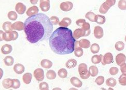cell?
<instances>
[{
    "mask_svg": "<svg viewBox=\"0 0 126 90\" xmlns=\"http://www.w3.org/2000/svg\"><path fill=\"white\" fill-rule=\"evenodd\" d=\"M24 32L32 44L47 40L53 31V24L48 16L39 13L29 17L25 21Z\"/></svg>",
    "mask_w": 126,
    "mask_h": 90,
    "instance_id": "1",
    "label": "cell"
},
{
    "mask_svg": "<svg viewBox=\"0 0 126 90\" xmlns=\"http://www.w3.org/2000/svg\"><path fill=\"white\" fill-rule=\"evenodd\" d=\"M76 42L72 31L67 27L58 28L52 33L49 39V45L57 55H69L74 51Z\"/></svg>",
    "mask_w": 126,
    "mask_h": 90,
    "instance_id": "2",
    "label": "cell"
},
{
    "mask_svg": "<svg viewBox=\"0 0 126 90\" xmlns=\"http://www.w3.org/2000/svg\"><path fill=\"white\" fill-rule=\"evenodd\" d=\"M78 72L81 78L83 79H87L88 78H89L90 74L88 70L87 65L84 63H82L79 65Z\"/></svg>",
    "mask_w": 126,
    "mask_h": 90,
    "instance_id": "3",
    "label": "cell"
},
{
    "mask_svg": "<svg viewBox=\"0 0 126 90\" xmlns=\"http://www.w3.org/2000/svg\"><path fill=\"white\" fill-rule=\"evenodd\" d=\"M100 56H101L102 58L101 62L104 66L106 65V64H110L111 63L114 62V57H113V55L111 53L108 52L104 56L100 55Z\"/></svg>",
    "mask_w": 126,
    "mask_h": 90,
    "instance_id": "4",
    "label": "cell"
},
{
    "mask_svg": "<svg viewBox=\"0 0 126 90\" xmlns=\"http://www.w3.org/2000/svg\"><path fill=\"white\" fill-rule=\"evenodd\" d=\"M34 76L38 82H42L44 79V71L42 69H37L34 71Z\"/></svg>",
    "mask_w": 126,
    "mask_h": 90,
    "instance_id": "5",
    "label": "cell"
},
{
    "mask_svg": "<svg viewBox=\"0 0 126 90\" xmlns=\"http://www.w3.org/2000/svg\"><path fill=\"white\" fill-rule=\"evenodd\" d=\"M73 8V3L71 2L67 1L61 3L60 9L64 12H68L71 10Z\"/></svg>",
    "mask_w": 126,
    "mask_h": 90,
    "instance_id": "6",
    "label": "cell"
},
{
    "mask_svg": "<svg viewBox=\"0 0 126 90\" xmlns=\"http://www.w3.org/2000/svg\"><path fill=\"white\" fill-rule=\"evenodd\" d=\"M39 6L41 10L44 12H47L50 10V0H40Z\"/></svg>",
    "mask_w": 126,
    "mask_h": 90,
    "instance_id": "7",
    "label": "cell"
},
{
    "mask_svg": "<svg viewBox=\"0 0 126 90\" xmlns=\"http://www.w3.org/2000/svg\"><path fill=\"white\" fill-rule=\"evenodd\" d=\"M94 35L96 39H100L102 38L104 35L103 28L100 26H95L94 30Z\"/></svg>",
    "mask_w": 126,
    "mask_h": 90,
    "instance_id": "8",
    "label": "cell"
},
{
    "mask_svg": "<svg viewBox=\"0 0 126 90\" xmlns=\"http://www.w3.org/2000/svg\"><path fill=\"white\" fill-rule=\"evenodd\" d=\"M26 7L24 4H23L22 3L19 2L17 3V5H16L15 7V10L18 14H20V15H22L26 11Z\"/></svg>",
    "mask_w": 126,
    "mask_h": 90,
    "instance_id": "9",
    "label": "cell"
},
{
    "mask_svg": "<svg viewBox=\"0 0 126 90\" xmlns=\"http://www.w3.org/2000/svg\"><path fill=\"white\" fill-rule=\"evenodd\" d=\"M74 55L77 57H81L83 55V50L78 44V41H76L75 44Z\"/></svg>",
    "mask_w": 126,
    "mask_h": 90,
    "instance_id": "10",
    "label": "cell"
},
{
    "mask_svg": "<svg viewBox=\"0 0 126 90\" xmlns=\"http://www.w3.org/2000/svg\"><path fill=\"white\" fill-rule=\"evenodd\" d=\"M38 8L36 6H33L29 8L28 10H27L26 15L28 17H32V16L37 15V14H38Z\"/></svg>",
    "mask_w": 126,
    "mask_h": 90,
    "instance_id": "11",
    "label": "cell"
},
{
    "mask_svg": "<svg viewBox=\"0 0 126 90\" xmlns=\"http://www.w3.org/2000/svg\"><path fill=\"white\" fill-rule=\"evenodd\" d=\"M116 62L118 65L120 66L124 63H125L126 61V57L123 53H119L116 56Z\"/></svg>",
    "mask_w": 126,
    "mask_h": 90,
    "instance_id": "12",
    "label": "cell"
},
{
    "mask_svg": "<svg viewBox=\"0 0 126 90\" xmlns=\"http://www.w3.org/2000/svg\"><path fill=\"white\" fill-rule=\"evenodd\" d=\"M73 36L75 39H79L81 37L85 36V32L82 28H77L73 32Z\"/></svg>",
    "mask_w": 126,
    "mask_h": 90,
    "instance_id": "13",
    "label": "cell"
},
{
    "mask_svg": "<svg viewBox=\"0 0 126 90\" xmlns=\"http://www.w3.org/2000/svg\"><path fill=\"white\" fill-rule=\"evenodd\" d=\"M12 29L14 30H18V31H22L24 30L25 28V23L21 21H18L14 23L12 26Z\"/></svg>",
    "mask_w": 126,
    "mask_h": 90,
    "instance_id": "14",
    "label": "cell"
},
{
    "mask_svg": "<svg viewBox=\"0 0 126 90\" xmlns=\"http://www.w3.org/2000/svg\"><path fill=\"white\" fill-rule=\"evenodd\" d=\"M70 82L74 87L79 88L81 87L83 85L82 82L79 79L77 78V77H73L70 79Z\"/></svg>",
    "mask_w": 126,
    "mask_h": 90,
    "instance_id": "15",
    "label": "cell"
},
{
    "mask_svg": "<svg viewBox=\"0 0 126 90\" xmlns=\"http://www.w3.org/2000/svg\"><path fill=\"white\" fill-rule=\"evenodd\" d=\"M14 71L17 74H21L25 71V67L22 64H17L13 67Z\"/></svg>",
    "mask_w": 126,
    "mask_h": 90,
    "instance_id": "16",
    "label": "cell"
},
{
    "mask_svg": "<svg viewBox=\"0 0 126 90\" xmlns=\"http://www.w3.org/2000/svg\"><path fill=\"white\" fill-rule=\"evenodd\" d=\"M78 44L80 47L85 49H87L90 48V46H91L90 41L87 39H82L80 41H78Z\"/></svg>",
    "mask_w": 126,
    "mask_h": 90,
    "instance_id": "17",
    "label": "cell"
},
{
    "mask_svg": "<svg viewBox=\"0 0 126 90\" xmlns=\"http://www.w3.org/2000/svg\"><path fill=\"white\" fill-rule=\"evenodd\" d=\"M0 33H1V41L2 40L10 41L12 40L10 38V31L3 32L2 31H0Z\"/></svg>",
    "mask_w": 126,
    "mask_h": 90,
    "instance_id": "18",
    "label": "cell"
},
{
    "mask_svg": "<svg viewBox=\"0 0 126 90\" xmlns=\"http://www.w3.org/2000/svg\"><path fill=\"white\" fill-rule=\"evenodd\" d=\"M71 22L72 21L71 19L69 18L66 17L63 18L62 20L59 22V26L60 27H67L71 24Z\"/></svg>",
    "mask_w": 126,
    "mask_h": 90,
    "instance_id": "19",
    "label": "cell"
},
{
    "mask_svg": "<svg viewBox=\"0 0 126 90\" xmlns=\"http://www.w3.org/2000/svg\"><path fill=\"white\" fill-rule=\"evenodd\" d=\"M13 48L10 44H5L1 48V52L3 55H8L12 52Z\"/></svg>",
    "mask_w": 126,
    "mask_h": 90,
    "instance_id": "20",
    "label": "cell"
},
{
    "mask_svg": "<svg viewBox=\"0 0 126 90\" xmlns=\"http://www.w3.org/2000/svg\"><path fill=\"white\" fill-rule=\"evenodd\" d=\"M32 78H33V75H32V74L30 73H25L22 77L23 82L26 84H29L30 83V82H31L32 80Z\"/></svg>",
    "mask_w": 126,
    "mask_h": 90,
    "instance_id": "21",
    "label": "cell"
},
{
    "mask_svg": "<svg viewBox=\"0 0 126 90\" xmlns=\"http://www.w3.org/2000/svg\"><path fill=\"white\" fill-rule=\"evenodd\" d=\"M41 65L43 68H45V69H50L53 66V62L51 61L44 59V60L41 61Z\"/></svg>",
    "mask_w": 126,
    "mask_h": 90,
    "instance_id": "22",
    "label": "cell"
},
{
    "mask_svg": "<svg viewBox=\"0 0 126 90\" xmlns=\"http://www.w3.org/2000/svg\"><path fill=\"white\" fill-rule=\"evenodd\" d=\"M3 87L6 89H9L12 87L13 85V79L10 78L5 79L2 82Z\"/></svg>",
    "mask_w": 126,
    "mask_h": 90,
    "instance_id": "23",
    "label": "cell"
},
{
    "mask_svg": "<svg viewBox=\"0 0 126 90\" xmlns=\"http://www.w3.org/2000/svg\"><path fill=\"white\" fill-rule=\"evenodd\" d=\"M89 71L90 74L91 76L93 77L97 76L98 74V73H99V70H98V68L94 65L91 66L89 68Z\"/></svg>",
    "mask_w": 126,
    "mask_h": 90,
    "instance_id": "24",
    "label": "cell"
},
{
    "mask_svg": "<svg viewBox=\"0 0 126 90\" xmlns=\"http://www.w3.org/2000/svg\"><path fill=\"white\" fill-rule=\"evenodd\" d=\"M77 65V61L75 59H70L66 63V66L68 69L74 68Z\"/></svg>",
    "mask_w": 126,
    "mask_h": 90,
    "instance_id": "25",
    "label": "cell"
},
{
    "mask_svg": "<svg viewBox=\"0 0 126 90\" xmlns=\"http://www.w3.org/2000/svg\"><path fill=\"white\" fill-rule=\"evenodd\" d=\"M82 28L84 32H85V36H88L91 33L90 30V25L89 23L86 22L83 25Z\"/></svg>",
    "mask_w": 126,
    "mask_h": 90,
    "instance_id": "26",
    "label": "cell"
},
{
    "mask_svg": "<svg viewBox=\"0 0 126 90\" xmlns=\"http://www.w3.org/2000/svg\"><path fill=\"white\" fill-rule=\"evenodd\" d=\"M106 22V18L103 15H96L95 17V22L97 24L102 25L103 24Z\"/></svg>",
    "mask_w": 126,
    "mask_h": 90,
    "instance_id": "27",
    "label": "cell"
},
{
    "mask_svg": "<svg viewBox=\"0 0 126 90\" xmlns=\"http://www.w3.org/2000/svg\"><path fill=\"white\" fill-rule=\"evenodd\" d=\"M110 9V7L106 2H104L100 7V9H99L100 13L102 14H106L107 13V12L108 11V10H109Z\"/></svg>",
    "mask_w": 126,
    "mask_h": 90,
    "instance_id": "28",
    "label": "cell"
},
{
    "mask_svg": "<svg viewBox=\"0 0 126 90\" xmlns=\"http://www.w3.org/2000/svg\"><path fill=\"white\" fill-rule=\"evenodd\" d=\"M106 84L109 87H114L116 85V80L114 78H109L106 80Z\"/></svg>",
    "mask_w": 126,
    "mask_h": 90,
    "instance_id": "29",
    "label": "cell"
},
{
    "mask_svg": "<svg viewBox=\"0 0 126 90\" xmlns=\"http://www.w3.org/2000/svg\"><path fill=\"white\" fill-rule=\"evenodd\" d=\"M57 77V74L54 70H50L47 72L46 73V77L49 80H53L55 79Z\"/></svg>",
    "mask_w": 126,
    "mask_h": 90,
    "instance_id": "30",
    "label": "cell"
},
{
    "mask_svg": "<svg viewBox=\"0 0 126 90\" xmlns=\"http://www.w3.org/2000/svg\"><path fill=\"white\" fill-rule=\"evenodd\" d=\"M12 24L10 22H5L2 25L3 30L6 32L8 31H12Z\"/></svg>",
    "mask_w": 126,
    "mask_h": 90,
    "instance_id": "31",
    "label": "cell"
},
{
    "mask_svg": "<svg viewBox=\"0 0 126 90\" xmlns=\"http://www.w3.org/2000/svg\"><path fill=\"white\" fill-rule=\"evenodd\" d=\"M90 50L92 53L96 54L98 53L100 50V46L99 44L96 43H94L90 46Z\"/></svg>",
    "mask_w": 126,
    "mask_h": 90,
    "instance_id": "32",
    "label": "cell"
},
{
    "mask_svg": "<svg viewBox=\"0 0 126 90\" xmlns=\"http://www.w3.org/2000/svg\"><path fill=\"white\" fill-rule=\"evenodd\" d=\"M3 61L6 66H12L14 64V58L10 56H8L4 58Z\"/></svg>",
    "mask_w": 126,
    "mask_h": 90,
    "instance_id": "33",
    "label": "cell"
},
{
    "mask_svg": "<svg viewBox=\"0 0 126 90\" xmlns=\"http://www.w3.org/2000/svg\"><path fill=\"white\" fill-rule=\"evenodd\" d=\"M96 14H95L94 12L89 11L87 12L86 14L85 17L86 18L89 19L90 21L93 22H95V17H96Z\"/></svg>",
    "mask_w": 126,
    "mask_h": 90,
    "instance_id": "34",
    "label": "cell"
},
{
    "mask_svg": "<svg viewBox=\"0 0 126 90\" xmlns=\"http://www.w3.org/2000/svg\"><path fill=\"white\" fill-rule=\"evenodd\" d=\"M102 58L100 55H94L91 58V62L93 64H99L100 62H101Z\"/></svg>",
    "mask_w": 126,
    "mask_h": 90,
    "instance_id": "35",
    "label": "cell"
},
{
    "mask_svg": "<svg viewBox=\"0 0 126 90\" xmlns=\"http://www.w3.org/2000/svg\"><path fill=\"white\" fill-rule=\"evenodd\" d=\"M68 73L65 69H61L58 71V75L61 78H66L67 76Z\"/></svg>",
    "mask_w": 126,
    "mask_h": 90,
    "instance_id": "36",
    "label": "cell"
},
{
    "mask_svg": "<svg viewBox=\"0 0 126 90\" xmlns=\"http://www.w3.org/2000/svg\"><path fill=\"white\" fill-rule=\"evenodd\" d=\"M115 48L118 51H122L125 48V44L122 41H118L115 45Z\"/></svg>",
    "mask_w": 126,
    "mask_h": 90,
    "instance_id": "37",
    "label": "cell"
},
{
    "mask_svg": "<svg viewBox=\"0 0 126 90\" xmlns=\"http://www.w3.org/2000/svg\"><path fill=\"white\" fill-rule=\"evenodd\" d=\"M8 17L10 20L15 21L17 19L18 15H17V14L16 13V12L11 11L9 12V13L8 14Z\"/></svg>",
    "mask_w": 126,
    "mask_h": 90,
    "instance_id": "38",
    "label": "cell"
},
{
    "mask_svg": "<svg viewBox=\"0 0 126 90\" xmlns=\"http://www.w3.org/2000/svg\"><path fill=\"white\" fill-rule=\"evenodd\" d=\"M119 82L122 86H126V74H123L119 78Z\"/></svg>",
    "mask_w": 126,
    "mask_h": 90,
    "instance_id": "39",
    "label": "cell"
},
{
    "mask_svg": "<svg viewBox=\"0 0 126 90\" xmlns=\"http://www.w3.org/2000/svg\"><path fill=\"white\" fill-rule=\"evenodd\" d=\"M118 7L120 10H126V0H120L118 2Z\"/></svg>",
    "mask_w": 126,
    "mask_h": 90,
    "instance_id": "40",
    "label": "cell"
},
{
    "mask_svg": "<svg viewBox=\"0 0 126 90\" xmlns=\"http://www.w3.org/2000/svg\"><path fill=\"white\" fill-rule=\"evenodd\" d=\"M20 86L21 83L18 79H13L12 88H13L14 89H17L20 87Z\"/></svg>",
    "mask_w": 126,
    "mask_h": 90,
    "instance_id": "41",
    "label": "cell"
},
{
    "mask_svg": "<svg viewBox=\"0 0 126 90\" xmlns=\"http://www.w3.org/2000/svg\"><path fill=\"white\" fill-rule=\"evenodd\" d=\"M39 89L41 90H48L49 89L48 84L46 82H41L39 86Z\"/></svg>",
    "mask_w": 126,
    "mask_h": 90,
    "instance_id": "42",
    "label": "cell"
},
{
    "mask_svg": "<svg viewBox=\"0 0 126 90\" xmlns=\"http://www.w3.org/2000/svg\"><path fill=\"white\" fill-rule=\"evenodd\" d=\"M18 37V34L16 31H10V38L12 41L17 40Z\"/></svg>",
    "mask_w": 126,
    "mask_h": 90,
    "instance_id": "43",
    "label": "cell"
},
{
    "mask_svg": "<svg viewBox=\"0 0 126 90\" xmlns=\"http://www.w3.org/2000/svg\"><path fill=\"white\" fill-rule=\"evenodd\" d=\"M50 21L52 23V24L53 25H57L59 24V23L60 22H59V19L56 16H52V17L50 18Z\"/></svg>",
    "mask_w": 126,
    "mask_h": 90,
    "instance_id": "44",
    "label": "cell"
},
{
    "mask_svg": "<svg viewBox=\"0 0 126 90\" xmlns=\"http://www.w3.org/2000/svg\"><path fill=\"white\" fill-rule=\"evenodd\" d=\"M104 82V78L103 76H99L97 77L96 80H95V82L99 86H101L102 84H103Z\"/></svg>",
    "mask_w": 126,
    "mask_h": 90,
    "instance_id": "45",
    "label": "cell"
},
{
    "mask_svg": "<svg viewBox=\"0 0 126 90\" xmlns=\"http://www.w3.org/2000/svg\"><path fill=\"white\" fill-rule=\"evenodd\" d=\"M109 73L111 75H115L119 73V69L116 67H112L110 69Z\"/></svg>",
    "mask_w": 126,
    "mask_h": 90,
    "instance_id": "46",
    "label": "cell"
},
{
    "mask_svg": "<svg viewBox=\"0 0 126 90\" xmlns=\"http://www.w3.org/2000/svg\"><path fill=\"white\" fill-rule=\"evenodd\" d=\"M86 22L85 19H79L76 21V24L79 27H82L84 23Z\"/></svg>",
    "mask_w": 126,
    "mask_h": 90,
    "instance_id": "47",
    "label": "cell"
},
{
    "mask_svg": "<svg viewBox=\"0 0 126 90\" xmlns=\"http://www.w3.org/2000/svg\"><path fill=\"white\" fill-rule=\"evenodd\" d=\"M105 2L111 8V7L114 6L115 5L116 0H106Z\"/></svg>",
    "mask_w": 126,
    "mask_h": 90,
    "instance_id": "48",
    "label": "cell"
},
{
    "mask_svg": "<svg viewBox=\"0 0 126 90\" xmlns=\"http://www.w3.org/2000/svg\"><path fill=\"white\" fill-rule=\"evenodd\" d=\"M120 70H121L122 73L123 74H126V64L124 63L122 65H120Z\"/></svg>",
    "mask_w": 126,
    "mask_h": 90,
    "instance_id": "49",
    "label": "cell"
},
{
    "mask_svg": "<svg viewBox=\"0 0 126 90\" xmlns=\"http://www.w3.org/2000/svg\"><path fill=\"white\" fill-rule=\"evenodd\" d=\"M30 3H32V4L35 5L38 3V0H30Z\"/></svg>",
    "mask_w": 126,
    "mask_h": 90,
    "instance_id": "50",
    "label": "cell"
},
{
    "mask_svg": "<svg viewBox=\"0 0 126 90\" xmlns=\"http://www.w3.org/2000/svg\"><path fill=\"white\" fill-rule=\"evenodd\" d=\"M125 41L126 42V36H125Z\"/></svg>",
    "mask_w": 126,
    "mask_h": 90,
    "instance_id": "51",
    "label": "cell"
}]
</instances>
